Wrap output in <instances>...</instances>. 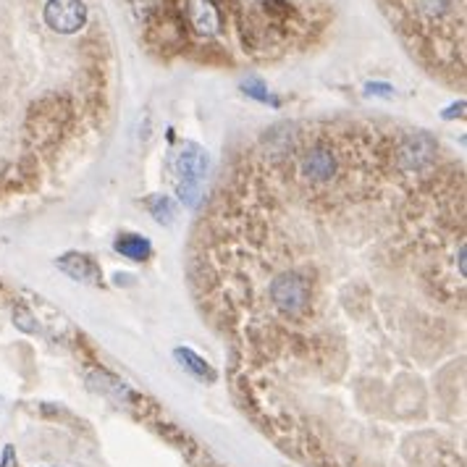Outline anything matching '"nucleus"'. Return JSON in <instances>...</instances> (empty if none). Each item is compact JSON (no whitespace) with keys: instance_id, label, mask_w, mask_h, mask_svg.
<instances>
[{"instance_id":"nucleus-1","label":"nucleus","mask_w":467,"mask_h":467,"mask_svg":"<svg viewBox=\"0 0 467 467\" xmlns=\"http://www.w3.org/2000/svg\"><path fill=\"white\" fill-rule=\"evenodd\" d=\"M211 158L200 145L184 142L171 158V171L176 173V194L187 208H197L202 200V184L208 179Z\"/></svg>"},{"instance_id":"nucleus-2","label":"nucleus","mask_w":467,"mask_h":467,"mask_svg":"<svg viewBox=\"0 0 467 467\" xmlns=\"http://www.w3.org/2000/svg\"><path fill=\"white\" fill-rule=\"evenodd\" d=\"M271 299L281 316L286 318H299L307 305H310V284L302 274L286 271L271 281Z\"/></svg>"},{"instance_id":"nucleus-3","label":"nucleus","mask_w":467,"mask_h":467,"mask_svg":"<svg viewBox=\"0 0 467 467\" xmlns=\"http://www.w3.org/2000/svg\"><path fill=\"white\" fill-rule=\"evenodd\" d=\"M439 145L428 131H415L404 140L400 150H397V166L404 173H420V171L431 169L436 161Z\"/></svg>"},{"instance_id":"nucleus-4","label":"nucleus","mask_w":467,"mask_h":467,"mask_svg":"<svg viewBox=\"0 0 467 467\" xmlns=\"http://www.w3.org/2000/svg\"><path fill=\"white\" fill-rule=\"evenodd\" d=\"M45 24L58 35H74L87 24L85 0H47Z\"/></svg>"},{"instance_id":"nucleus-5","label":"nucleus","mask_w":467,"mask_h":467,"mask_svg":"<svg viewBox=\"0 0 467 467\" xmlns=\"http://www.w3.org/2000/svg\"><path fill=\"white\" fill-rule=\"evenodd\" d=\"M299 173L310 184H328L339 176V158L331 148H313L299 161Z\"/></svg>"},{"instance_id":"nucleus-6","label":"nucleus","mask_w":467,"mask_h":467,"mask_svg":"<svg viewBox=\"0 0 467 467\" xmlns=\"http://www.w3.org/2000/svg\"><path fill=\"white\" fill-rule=\"evenodd\" d=\"M56 265L66 276L79 281V284H87V286H100V281H103L100 265L95 263V257L85 255V253H66L56 260Z\"/></svg>"},{"instance_id":"nucleus-7","label":"nucleus","mask_w":467,"mask_h":467,"mask_svg":"<svg viewBox=\"0 0 467 467\" xmlns=\"http://www.w3.org/2000/svg\"><path fill=\"white\" fill-rule=\"evenodd\" d=\"M190 24L194 32L213 37L221 29V11L213 0H190Z\"/></svg>"},{"instance_id":"nucleus-8","label":"nucleus","mask_w":467,"mask_h":467,"mask_svg":"<svg viewBox=\"0 0 467 467\" xmlns=\"http://www.w3.org/2000/svg\"><path fill=\"white\" fill-rule=\"evenodd\" d=\"M113 250L121 257L131 260V263H145L152 255V244H150L148 236H142V234H119L116 242H113Z\"/></svg>"},{"instance_id":"nucleus-9","label":"nucleus","mask_w":467,"mask_h":467,"mask_svg":"<svg viewBox=\"0 0 467 467\" xmlns=\"http://www.w3.org/2000/svg\"><path fill=\"white\" fill-rule=\"evenodd\" d=\"M173 358L179 360V365H182L184 370H190L192 376H194V379H200V381L213 383L215 379H218V373H215L211 365L202 360L197 352H192L190 347H176V349H173Z\"/></svg>"},{"instance_id":"nucleus-10","label":"nucleus","mask_w":467,"mask_h":467,"mask_svg":"<svg viewBox=\"0 0 467 467\" xmlns=\"http://www.w3.org/2000/svg\"><path fill=\"white\" fill-rule=\"evenodd\" d=\"M89 383H92V389H98V391H103V394H110L113 400H121V402L134 400V394H131V389H129L127 383L119 381V379L110 376V373H92V376H89Z\"/></svg>"},{"instance_id":"nucleus-11","label":"nucleus","mask_w":467,"mask_h":467,"mask_svg":"<svg viewBox=\"0 0 467 467\" xmlns=\"http://www.w3.org/2000/svg\"><path fill=\"white\" fill-rule=\"evenodd\" d=\"M148 211L161 226H171V223L176 221V205H173V200H171L169 194H155V197H150Z\"/></svg>"},{"instance_id":"nucleus-12","label":"nucleus","mask_w":467,"mask_h":467,"mask_svg":"<svg viewBox=\"0 0 467 467\" xmlns=\"http://www.w3.org/2000/svg\"><path fill=\"white\" fill-rule=\"evenodd\" d=\"M454 3L457 0H418V8L428 19H439V16H444L454 8Z\"/></svg>"},{"instance_id":"nucleus-13","label":"nucleus","mask_w":467,"mask_h":467,"mask_svg":"<svg viewBox=\"0 0 467 467\" xmlns=\"http://www.w3.org/2000/svg\"><path fill=\"white\" fill-rule=\"evenodd\" d=\"M244 92L250 95V98H255V100H260V103H271V106H278V100L265 89V85L260 82V79H247L244 82Z\"/></svg>"},{"instance_id":"nucleus-14","label":"nucleus","mask_w":467,"mask_h":467,"mask_svg":"<svg viewBox=\"0 0 467 467\" xmlns=\"http://www.w3.org/2000/svg\"><path fill=\"white\" fill-rule=\"evenodd\" d=\"M0 467H19V460H16V449L11 444L3 446V454H0Z\"/></svg>"},{"instance_id":"nucleus-15","label":"nucleus","mask_w":467,"mask_h":467,"mask_svg":"<svg viewBox=\"0 0 467 467\" xmlns=\"http://www.w3.org/2000/svg\"><path fill=\"white\" fill-rule=\"evenodd\" d=\"M389 89H391V87L386 85H368V92H376V95H391Z\"/></svg>"}]
</instances>
